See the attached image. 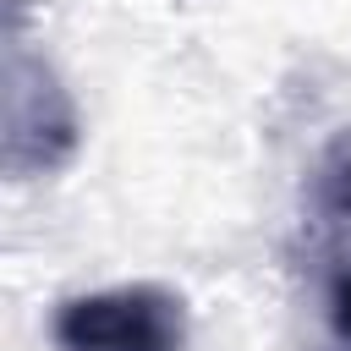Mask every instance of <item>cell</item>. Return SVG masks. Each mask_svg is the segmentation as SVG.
<instances>
[{"label":"cell","mask_w":351,"mask_h":351,"mask_svg":"<svg viewBox=\"0 0 351 351\" xmlns=\"http://www.w3.org/2000/svg\"><path fill=\"white\" fill-rule=\"evenodd\" d=\"M302 263L313 291L318 351H351V126L329 137L307 176Z\"/></svg>","instance_id":"1"},{"label":"cell","mask_w":351,"mask_h":351,"mask_svg":"<svg viewBox=\"0 0 351 351\" xmlns=\"http://www.w3.org/2000/svg\"><path fill=\"white\" fill-rule=\"evenodd\" d=\"M60 351H186V302L170 285L137 280L60 302Z\"/></svg>","instance_id":"2"},{"label":"cell","mask_w":351,"mask_h":351,"mask_svg":"<svg viewBox=\"0 0 351 351\" xmlns=\"http://www.w3.org/2000/svg\"><path fill=\"white\" fill-rule=\"evenodd\" d=\"M5 77H11V93H5V165L16 170V159L27 154V137H33V132L49 137L55 159H66V154L77 148V121H71L66 93L55 88V77L44 71V77L33 82V66H27L22 49H11Z\"/></svg>","instance_id":"3"}]
</instances>
